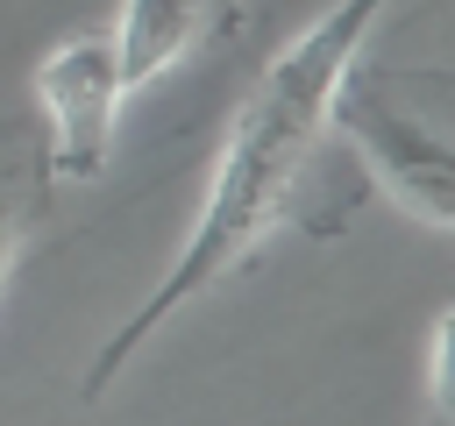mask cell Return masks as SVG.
I'll return each mask as SVG.
<instances>
[{
	"label": "cell",
	"instance_id": "6da1fadb",
	"mask_svg": "<svg viewBox=\"0 0 455 426\" xmlns=\"http://www.w3.org/2000/svg\"><path fill=\"white\" fill-rule=\"evenodd\" d=\"M377 14H384V0H341V7H327V14H320L284 57H270L263 78L242 92V106H235V121H228V142H220V163H213V185H206V206H199V220H192V241L178 248L171 277H164V284L114 327V341L92 355V369H85V383H78L85 405L107 398V383L135 362V348H142L171 312H185L199 291L228 284V277L291 220V199H299V185H306L313 142H320V128H327V99H334L341 71L363 57V36H370Z\"/></svg>",
	"mask_w": 455,
	"mask_h": 426
},
{
	"label": "cell",
	"instance_id": "7a4b0ae2",
	"mask_svg": "<svg viewBox=\"0 0 455 426\" xmlns=\"http://www.w3.org/2000/svg\"><path fill=\"white\" fill-rule=\"evenodd\" d=\"M412 71H377V64H348L334 99H327V128H341L363 156V170H377V185L434 234H448L455 220V156L441 135V92H427V106H405Z\"/></svg>",
	"mask_w": 455,
	"mask_h": 426
},
{
	"label": "cell",
	"instance_id": "3957f363",
	"mask_svg": "<svg viewBox=\"0 0 455 426\" xmlns=\"http://www.w3.org/2000/svg\"><path fill=\"white\" fill-rule=\"evenodd\" d=\"M36 114H43V149H50V170L92 185L107 170V149H114V106H121V50H114V28H85L71 43H57L43 64H36Z\"/></svg>",
	"mask_w": 455,
	"mask_h": 426
},
{
	"label": "cell",
	"instance_id": "277c9868",
	"mask_svg": "<svg viewBox=\"0 0 455 426\" xmlns=\"http://www.w3.org/2000/svg\"><path fill=\"white\" fill-rule=\"evenodd\" d=\"M235 21V0H128L114 50H121V85H149L156 71L185 64L199 43H213Z\"/></svg>",
	"mask_w": 455,
	"mask_h": 426
},
{
	"label": "cell",
	"instance_id": "5b68a950",
	"mask_svg": "<svg viewBox=\"0 0 455 426\" xmlns=\"http://www.w3.org/2000/svg\"><path fill=\"white\" fill-rule=\"evenodd\" d=\"M50 213V149L36 121H0V284Z\"/></svg>",
	"mask_w": 455,
	"mask_h": 426
}]
</instances>
